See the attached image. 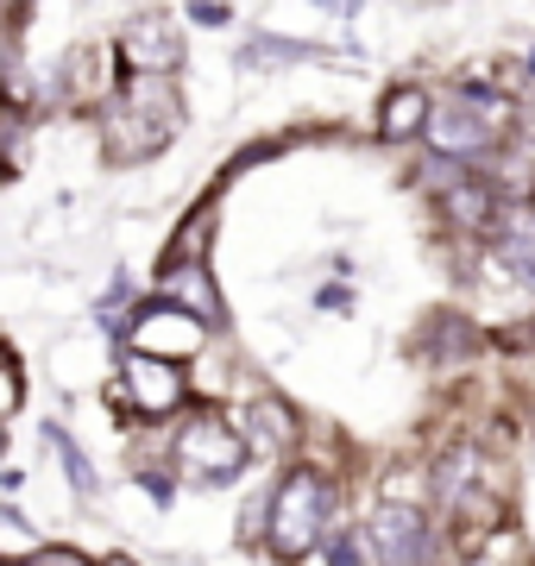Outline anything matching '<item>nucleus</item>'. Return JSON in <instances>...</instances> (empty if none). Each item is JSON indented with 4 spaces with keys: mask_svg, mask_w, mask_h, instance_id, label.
I'll list each match as a JSON object with an SVG mask.
<instances>
[{
    "mask_svg": "<svg viewBox=\"0 0 535 566\" xmlns=\"http://www.w3.org/2000/svg\"><path fill=\"white\" fill-rule=\"evenodd\" d=\"M133 346H139L145 359H165V365H177V359H189L196 346H202V322H189L183 308H145L139 322H133Z\"/></svg>",
    "mask_w": 535,
    "mask_h": 566,
    "instance_id": "nucleus-8",
    "label": "nucleus"
},
{
    "mask_svg": "<svg viewBox=\"0 0 535 566\" xmlns=\"http://www.w3.org/2000/svg\"><path fill=\"white\" fill-rule=\"evenodd\" d=\"M328 510H334V485L322 472H290L284 485L271 491V516H265V535H271V554L284 560H303L322 535H328Z\"/></svg>",
    "mask_w": 535,
    "mask_h": 566,
    "instance_id": "nucleus-3",
    "label": "nucleus"
},
{
    "mask_svg": "<svg viewBox=\"0 0 535 566\" xmlns=\"http://www.w3.org/2000/svg\"><path fill=\"white\" fill-rule=\"evenodd\" d=\"M252 434H259V447H265V453H277V447L296 441V416H290L277 397H259V403H252Z\"/></svg>",
    "mask_w": 535,
    "mask_h": 566,
    "instance_id": "nucleus-14",
    "label": "nucleus"
},
{
    "mask_svg": "<svg viewBox=\"0 0 535 566\" xmlns=\"http://www.w3.org/2000/svg\"><path fill=\"white\" fill-rule=\"evenodd\" d=\"M120 385H126V403L139 409V416H170V409L189 397L183 371H177V365H165V359H145V353H133V359H126Z\"/></svg>",
    "mask_w": 535,
    "mask_h": 566,
    "instance_id": "nucleus-7",
    "label": "nucleus"
},
{
    "mask_svg": "<svg viewBox=\"0 0 535 566\" xmlns=\"http://www.w3.org/2000/svg\"><path fill=\"white\" fill-rule=\"evenodd\" d=\"M371 554L378 566H429L434 560V535H429V516L416 504H385L371 516Z\"/></svg>",
    "mask_w": 535,
    "mask_h": 566,
    "instance_id": "nucleus-5",
    "label": "nucleus"
},
{
    "mask_svg": "<svg viewBox=\"0 0 535 566\" xmlns=\"http://www.w3.org/2000/svg\"><path fill=\"white\" fill-rule=\"evenodd\" d=\"M441 208H448V221L460 227V233H492V214H497V189H492V177H466L453 182V189H441Z\"/></svg>",
    "mask_w": 535,
    "mask_h": 566,
    "instance_id": "nucleus-10",
    "label": "nucleus"
},
{
    "mask_svg": "<svg viewBox=\"0 0 535 566\" xmlns=\"http://www.w3.org/2000/svg\"><path fill=\"white\" fill-rule=\"evenodd\" d=\"M102 566H133V560H126V554H114V560H102Z\"/></svg>",
    "mask_w": 535,
    "mask_h": 566,
    "instance_id": "nucleus-17",
    "label": "nucleus"
},
{
    "mask_svg": "<svg viewBox=\"0 0 535 566\" xmlns=\"http://www.w3.org/2000/svg\"><path fill=\"white\" fill-rule=\"evenodd\" d=\"M429 88H416V82H403V88H391L385 95V107H378V133L391 145H410V139H422L429 133Z\"/></svg>",
    "mask_w": 535,
    "mask_h": 566,
    "instance_id": "nucleus-11",
    "label": "nucleus"
},
{
    "mask_svg": "<svg viewBox=\"0 0 535 566\" xmlns=\"http://www.w3.org/2000/svg\"><path fill=\"white\" fill-rule=\"evenodd\" d=\"M25 566H88V560L76 554V547H39V554H32Z\"/></svg>",
    "mask_w": 535,
    "mask_h": 566,
    "instance_id": "nucleus-16",
    "label": "nucleus"
},
{
    "mask_svg": "<svg viewBox=\"0 0 535 566\" xmlns=\"http://www.w3.org/2000/svg\"><path fill=\"white\" fill-rule=\"evenodd\" d=\"M485 240L497 245V264H504L523 290H535V202H497Z\"/></svg>",
    "mask_w": 535,
    "mask_h": 566,
    "instance_id": "nucleus-6",
    "label": "nucleus"
},
{
    "mask_svg": "<svg viewBox=\"0 0 535 566\" xmlns=\"http://www.w3.org/2000/svg\"><path fill=\"white\" fill-rule=\"evenodd\" d=\"M183 126V107H177V88L158 76H133L107 102L102 114V133H107V158H120V164H139L151 158V151H165L170 133Z\"/></svg>",
    "mask_w": 535,
    "mask_h": 566,
    "instance_id": "nucleus-2",
    "label": "nucleus"
},
{
    "mask_svg": "<svg viewBox=\"0 0 535 566\" xmlns=\"http://www.w3.org/2000/svg\"><path fill=\"white\" fill-rule=\"evenodd\" d=\"M120 63L133 70V76H158L165 82L177 63H183V39L170 32L165 20H139L120 32Z\"/></svg>",
    "mask_w": 535,
    "mask_h": 566,
    "instance_id": "nucleus-9",
    "label": "nucleus"
},
{
    "mask_svg": "<svg viewBox=\"0 0 535 566\" xmlns=\"http://www.w3.org/2000/svg\"><path fill=\"white\" fill-rule=\"evenodd\" d=\"M165 296H170V308H183L189 322H221L208 264H165Z\"/></svg>",
    "mask_w": 535,
    "mask_h": 566,
    "instance_id": "nucleus-12",
    "label": "nucleus"
},
{
    "mask_svg": "<svg viewBox=\"0 0 535 566\" xmlns=\"http://www.w3.org/2000/svg\"><path fill=\"white\" fill-rule=\"evenodd\" d=\"M422 353H429L434 365H448V359H473L479 353V334L460 315H434L429 322V340H422Z\"/></svg>",
    "mask_w": 535,
    "mask_h": 566,
    "instance_id": "nucleus-13",
    "label": "nucleus"
},
{
    "mask_svg": "<svg viewBox=\"0 0 535 566\" xmlns=\"http://www.w3.org/2000/svg\"><path fill=\"white\" fill-rule=\"evenodd\" d=\"M511 120H516V107H511L504 88H492V82H460L441 107H429V133H422V139L434 145V158L473 164L504 139Z\"/></svg>",
    "mask_w": 535,
    "mask_h": 566,
    "instance_id": "nucleus-1",
    "label": "nucleus"
},
{
    "mask_svg": "<svg viewBox=\"0 0 535 566\" xmlns=\"http://www.w3.org/2000/svg\"><path fill=\"white\" fill-rule=\"evenodd\" d=\"M359 560H366V547H359V535H353V528H340V535L328 542V566H359Z\"/></svg>",
    "mask_w": 535,
    "mask_h": 566,
    "instance_id": "nucleus-15",
    "label": "nucleus"
},
{
    "mask_svg": "<svg viewBox=\"0 0 535 566\" xmlns=\"http://www.w3.org/2000/svg\"><path fill=\"white\" fill-rule=\"evenodd\" d=\"M246 460H252L246 434H240V428H227L221 416H196V422L177 434V472L196 479V485H227Z\"/></svg>",
    "mask_w": 535,
    "mask_h": 566,
    "instance_id": "nucleus-4",
    "label": "nucleus"
},
{
    "mask_svg": "<svg viewBox=\"0 0 535 566\" xmlns=\"http://www.w3.org/2000/svg\"><path fill=\"white\" fill-rule=\"evenodd\" d=\"M529 76H535V51H529Z\"/></svg>",
    "mask_w": 535,
    "mask_h": 566,
    "instance_id": "nucleus-18",
    "label": "nucleus"
},
{
    "mask_svg": "<svg viewBox=\"0 0 535 566\" xmlns=\"http://www.w3.org/2000/svg\"><path fill=\"white\" fill-rule=\"evenodd\" d=\"M0 447H7V434H0Z\"/></svg>",
    "mask_w": 535,
    "mask_h": 566,
    "instance_id": "nucleus-19",
    "label": "nucleus"
}]
</instances>
